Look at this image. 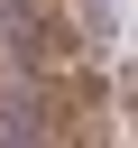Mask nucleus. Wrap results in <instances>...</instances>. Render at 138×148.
<instances>
[{
  "label": "nucleus",
  "instance_id": "f257e3e1",
  "mask_svg": "<svg viewBox=\"0 0 138 148\" xmlns=\"http://www.w3.org/2000/svg\"><path fill=\"white\" fill-rule=\"evenodd\" d=\"M83 37H92V46H110V0H83Z\"/></svg>",
  "mask_w": 138,
  "mask_h": 148
}]
</instances>
